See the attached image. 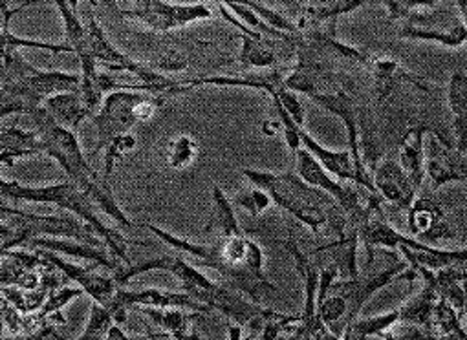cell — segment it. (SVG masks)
I'll return each instance as SVG.
<instances>
[{"instance_id":"obj_9","label":"cell","mask_w":467,"mask_h":340,"mask_svg":"<svg viewBox=\"0 0 467 340\" xmlns=\"http://www.w3.org/2000/svg\"><path fill=\"white\" fill-rule=\"evenodd\" d=\"M363 68L367 70V74L372 79V94H374L378 105H383L401 83L412 85L414 88H418L421 92H429V88H431L429 83L425 81V77L412 74L400 61L387 57V56H370L368 54V59Z\"/></svg>"},{"instance_id":"obj_5","label":"cell","mask_w":467,"mask_h":340,"mask_svg":"<svg viewBox=\"0 0 467 340\" xmlns=\"http://www.w3.org/2000/svg\"><path fill=\"white\" fill-rule=\"evenodd\" d=\"M169 99L136 90H118L109 94L99 110L90 118L96 127V147L88 160L92 161L114 139L129 134L136 125L147 123L165 107Z\"/></svg>"},{"instance_id":"obj_22","label":"cell","mask_w":467,"mask_h":340,"mask_svg":"<svg viewBox=\"0 0 467 340\" xmlns=\"http://www.w3.org/2000/svg\"><path fill=\"white\" fill-rule=\"evenodd\" d=\"M54 5L57 6V12L63 19V30H65L63 45L72 50V56H76L78 61L90 57L87 50V26H85V21L78 15L79 3H67V0H59V3H54Z\"/></svg>"},{"instance_id":"obj_12","label":"cell","mask_w":467,"mask_h":340,"mask_svg":"<svg viewBox=\"0 0 467 340\" xmlns=\"http://www.w3.org/2000/svg\"><path fill=\"white\" fill-rule=\"evenodd\" d=\"M432 129L425 123L412 125L398 143V165L420 191L425 180V136Z\"/></svg>"},{"instance_id":"obj_7","label":"cell","mask_w":467,"mask_h":340,"mask_svg":"<svg viewBox=\"0 0 467 340\" xmlns=\"http://www.w3.org/2000/svg\"><path fill=\"white\" fill-rule=\"evenodd\" d=\"M407 229L410 238L432 245L438 242L454 240L456 232L452 231L447 212L441 203L432 194H416L412 205L407 211Z\"/></svg>"},{"instance_id":"obj_21","label":"cell","mask_w":467,"mask_h":340,"mask_svg":"<svg viewBox=\"0 0 467 340\" xmlns=\"http://www.w3.org/2000/svg\"><path fill=\"white\" fill-rule=\"evenodd\" d=\"M438 300L440 298L434 293V289L429 283L423 282L421 291L416 296H412L410 300H407L398 309V313H400L398 322L432 331V316H434V309H436Z\"/></svg>"},{"instance_id":"obj_8","label":"cell","mask_w":467,"mask_h":340,"mask_svg":"<svg viewBox=\"0 0 467 340\" xmlns=\"http://www.w3.org/2000/svg\"><path fill=\"white\" fill-rule=\"evenodd\" d=\"M39 254L52 267H56L59 273H63L67 280L78 283L79 289L83 293H87L96 304H99L103 307H109L112 304V300L119 289V285L112 274H103V273L96 271L94 267L78 265V263L68 262L50 251H39Z\"/></svg>"},{"instance_id":"obj_4","label":"cell","mask_w":467,"mask_h":340,"mask_svg":"<svg viewBox=\"0 0 467 340\" xmlns=\"http://www.w3.org/2000/svg\"><path fill=\"white\" fill-rule=\"evenodd\" d=\"M416 278L414 269L407 262H396L381 273L370 276H358L348 280H336L323 298L317 300V320L336 336H343L345 329L359 316L365 304L383 287L394 280L412 282Z\"/></svg>"},{"instance_id":"obj_16","label":"cell","mask_w":467,"mask_h":340,"mask_svg":"<svg viewBox=\"0 0 467 340\" xmlns=\"http://www.w3.org/2000/svg\"><path fill=\"white\" fill-rule=\"evenodd\" d=\"M43 143L37 132L19 125L0 129V165L16 167V161L41 156Z\"/></svg>"},{"instance_id":"obj_31","label":"cell","mask_w":467,"mask_h":340,"mask_svg":"<svg viewBox=\"0 0 467 340\" xmlns=\"http://www.w3.org/2000/svg\"><path fill=\"white\" fill-rule=\"evenodd\" d=\"M231 203H233V207H241L246 212H250V216L257 218L265 211H268V207L272 205V200L265 191H261L257 187H250V189L239 192Z\"/></svg>"},{"instance_id":"obj_28","label":"cell","mask_w":467,"mask_h":340,"mask_svg":"<svg viewBox=\"0 0 467 340\" xmlns=\"http://www.w3.org/2000/svg\"><path fill=\"white\" fill-rule=\"evenodd\" d=\"M136 147H138V138L134 136V134H125V136H121V138H118V139H114L103 152H105V156H103V178L105 180H110V176L114 174V170H116V167L129 156V154H132L134 150H136Z\"/></svg>"},{"instance_id":"obj_15","label":"cell","mask_w":467,"mask_h":340,"mask_svg":"<svg viewBox=\"0 0 467 340\" xmlns=\"http://www.w3.org/2000/svg\"><path fill=\"white\" fill-rule=\"evenodd\" d=\"M138 313L149 316V320L167 335L169 340H202L196 333V322L202 313L187 309H154V307H136Z\"/></svg>"},{"instance_id":"obj_30","label":"cell","mask_w":467,"mask_h":340,"mask_svg":"<svg viewBox=\"0 0 467 340\" xmlns=\"http://www.w3.org/2000/svg\"><path fill=\"white\" fill-rule=\"evenodd\" d=\"M246 6L272 30L279 32V34H285V36H297V26H296V21H292L290 17L283 15L279 10H274V8H268L261 3H246Z\"/></svg>"},{"instance_id":"obj_2","label":"cell","mask_w":467,"mask_h":340,"mask_svg":"<svg viewBox=\"0 0 467 340\" xmlns=\"http://www.w3.org/2000/svg\"><path fill=\"white\" fill-rule=\"evenodd\" d=\"M149 271L171 273L180 282L182 293L189 294L192 300L205 305L211 313L213 311L222 313L229 320V324H235L241 329H244L246 325L263 327L265 322L277 313L274 309L244 300L235 289L227 287L225 283L213 282L200 271V267L189 263L180 254L158 256V258H150L132 265H119L112 273V276L119 287H125L132 278Z\"/></svg>"},{"instance_id":"obj_19","label":"cell","mask_w":467,"mask_h":340,"mask_svg":"<svg viewBox=\"0 0 467 340\" xmlns=\"http://www.w3.org/2000/svg\"><path fill=\"white\" fill-rule=\"evenodd\" d=\"M32 243L36 247H41L43 251H50V252H56V254L59 252V254H67V256H74V258H81V260L92 262L98 267H105V269H109L112 273L121 265V262L112 258L105 247H96V245L81 243V242H76V240L36 238V240H32Z\"/></svg>"},{"instance_id":"obj_20","label":"cell","mask_w":467,"mask_h":340,"mask_svg":"<svg viewBox=\"0 0 467 340\" xmlns=\"http://www.w3.org/2000/svg\"><path fill=\"white\" fill-rule=\"evenodd\" d=\"M43 108L48 112V116L63 129L70 132H78L81 123L85 119H90L92 114L87 108L79 90L78 92H65L48 98L43 103Z\"/></svg>"},{"instance_id":"obj_3","label":"cell","mask_w":467,"mask_h":340,"mask_svg":"<svg viewBox=\"0 0 467 340\" xmlns=\"http://www.w3.org/2000/svg\"><path fill=\"white\" fill-rule=\"evenodd\" d=\"M241 174L252 187L265 191L272 203L294 216L296 222L306 225L316 234H334L343 238L348 229L345 211L328 194L306 185L294 170L272 172L257 169H243Z\"/></svg>"},{"instance_id":"obj_1","label":"cell","mask_w":467,"mask_h":340,"mask_svg":"<svg viewBox=\"0 0 467 340\" xmlns=\"http://www.w3.org/2000/svg\"><path fill=\"white\" fill-rule=\"evenodd\" d=\"M140 227L147 229L161 243L180 252V256H189L194 262L192 265L216 271L227 287L250 296L254 304L261 305L266 293H281L266 274V256L263 247L255 240L248 238L244 229L229 234H214L211 236V242L200 243L176 236L147 222Z\"/></svg>"},{"instance_id":"obj_18","label":"cell","mask_w":467,"mask_h":340,"mask_svg":"<svg viewBox=\"0 0 467 340\" xmlns=\"http://www.w3.org/2000/svg\"><path fill=\"white\" fill-rule=\"evenodd\" d=\"M447 105L452 116V149L465 158L467 154V79L462 70L454 72L447 83Z\"/></svg>"},{"instance_id":"obj_17","label":"cell","mask_w":467,"mask_h":340,"mask_svg":"<svg viewBox=\"0 0 467 340\" xmlns=\"http://www.w3.org/2000/svg\"><path fill=\"white\" fill-rule=\"evenodd\" d=\"M301 149H305L330 176L339 180L341 183H356V172L352 156L348 150H330L323 147L312 134L306 132V129H301Z\"/></svg>"},{"instance_id":"obj_33","label":"cell","mask_w":467,"mask_h":340,"mask_svg":"<svg viewBox=\"0 0 467 340\" xmlns=\"http://www.w3.org/2000/svg\"><path fill=\"white\" fill-rule=\"evenodd\" d=\"M85 294L79 287H59L56 289L50 296H48V302L43 305V314L48 316V314H54V313H59L67 304H70L72 300H76L78 296Z\"/></svg>"},{"instance_id":"obj_34","label":"cell","mask_w":467,"mask_h":340,"mask_svg":"<svg viewBox=\"0 0 467 340\" xmlns=\"http://www.w3.org/2000/svg\"><path fill=\"white\" fill-rule=\"evenodd\" d=\"M105 340H141V338H132V336H129V335L121 329V325L114 324V325L110 327V331H109V335H107Z\"/></svg>"},{"instance_id":"obj_32","label":"cell","mask_w":467,"mask_h":340,"mask_svg":"<svg viewBox=\"0 0 467 340\" xmlns=\"http://www.w3.org/2000/svg\"><path fill=\"white\" fill-rule=\"evenodd\" d=\"M379 340H441L434 331L398 322L390 331L383 333Z\"/></svg>"},{"instance_id":"obj_24","label":"cell","mask_w":467,"mask_h":340,"mask_svg":"<svg viewBox=\"0 0 467 340\" xmlns=\"http://www.w3.org/2000/svg\"><path fill=\"white\" fill-rule=\"evenodd\" d=\"M88 196V200L92 201V205L96 207L98 212L107 214L116 225L123 227V229H136L140 227L138 223H134L127 212L121 209V205L118 203V198L112 191V185L109 180H105L103 176H99L98 181H94L88 191L85 192Z\"/></svg>"},{"instance_id":"obj_23","label":"cell","mask_w":467,"mask_h":340,"mask_svg":"<svg viewBox=\"0 0 467 340\" xmlns=\"http://www.w3.org/2000/svg\"><path fill=\"white\" fill-rule=\"evenodd\" d=\"M398 251L405 256L410 269L423 267L427 271H440L449 265L467 262V251L463 247L456 249V251H447V249H440V247H431L427 251H410L409 247L400 245Z\"/></svg>"},{"instance_id":"obj_13","label":"cell","mask_w":467,"mask_h":340,"mask_svg":"<svg viewBox=\"0 0 467 340\" xmlns=\"http://www.w3.org/2000/svg\"><path fill=\"white\" fill-rule=\"evenodd\" d=\"M8 6H10L8 3H0V14H3V26H0V59L8 57L12 54H17L21 50H43V52H50L52 56L72 54V50L65 45L37 41V39H25L12 32V28H10L12 19L19 12L26 10L28 6H36V3H23L19 8H8Z\"/></svg>"},{"instance_id":"obj_10","label":"cell","mask_w":467,"mask_h":340,"mask_svg":"<svg viewBox=\"0 0 467 340\" xmlns=\"http://www.w3.org/2000/svg\"><path fill=\"white\" fill-rule=\"evenodd\" d=\"M427 152H425V174L438 191L449 183L465 181V158L460 156L452 145L441 143L434 134H427Z\"/></svg>"},{"instance_id":"obj_25","label":"cell","mask_w":467,"mask_h":340,"mask_svg":"<svg viewBox=\"0 0 467 340\" xmlns=\"http://www.w3.org/2000/svg\"><path fill=\"white\" fill-rule=\"evenodd\" d=\"M400 39H410V41H427V43H436L445 48H460L465 45L467 30H465V21L456 23L449 30H431V28H421L416 25H403L398 34Z\"/></svg>"},{"instance_id":"obj_29","label":"cell","mask_w":467,"mask_h":340,"mask_svg":"<svg viewBox=\"0 0 467 340\" xmlns=\"http://www.w3.org/2000/svg\"><path fill=\"white\" fill-rule=\"evenodd\" d=\"M114 324L112 313L107 307L92 302L85 331L76 340H105Z\"/></svg>"},{"instance_id":"obj_27","label":"cell","mask_w":467,"mask_h":340,"mask_svg":"<svg viewBox=\"0 0 467 340\" xmlns=\"http://www.w3.org/2000/svg\"><path fill=\"white\" fill-rule=\"evenodd\" d=\"M432 331L441 340H465V329L462 327V318L445 300H438L436 304L434 316H432Z\"/></svg>"},{"instance_id":"obj_11","label":"cell","mask_w":467,"mask_h":340,"mask_svg":"<svg viewBox=\"0 0 467 340\" xmlns=\"http://www.w3.org/2000/svg\"><path fill=\"white\" fill-rule=\"evenodd\" d=\"M372 178V187L374 192L379 196V200L389 201L396 205L400 211H409L412 205L418 189L412 185L409 176L401 170L398 161L394 160H385L378 163L370 170Z\"/></svg>"},{"instance_id":"obj_26","label":"cell","mask_w":467,"mask_h":340,"mask_svg":"<svg viewBox=\"0 0 467 340\" xmlns=\"http://www.w3.org/2000/svg\"><path fill=\"white\" fill-rule=\"evenodd\" d=\"M200 154L198 141L192 136L182 134L165 141L163 145V163L171 170H185L194 163Z\"/></svg>"},{"instance_id":"obj_14","label":"cell","mask_w":467,"mask_h":340,"mask_svg":"<svg viewBox=\"0 0 467 340\" xmlns=\"http://www.w3.org/2000/svg\"><path fill=\"white\" fill-rule=\"evenodd\" d=\"M237 37L241 39L243 46L239 56L233 61H237L244 68H257V70L279 68V56L275 52L277 48L288 50L294 56V45L290 43H279L261 36H248L241 32L237 34Z\"/></svg>"},{"instance_id":"obj_6","label":"cell","mask_w":467,"mask_h":340,"mask_svg":"<svg viewBox=\"0 0 467 340\" xmlns=\"http://www.w3.org/2000/svg\"><path fill=\"white\" fill-rule=\"evenodd\" d=\"M119 15L136 21L152 36H167L174 30H182L198 21H209L213 17L211 8L203 3L194 5H172L161 0H138L130 8H121Z\"/></svg>"}]
</instances>
